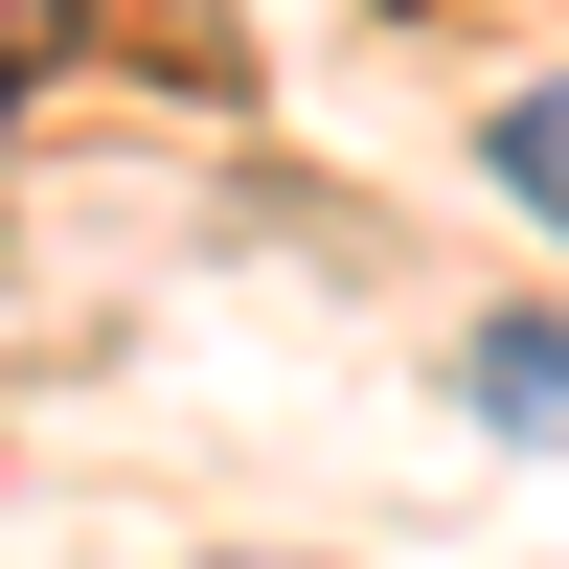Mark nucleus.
Returning a JSON list of instances; mask_svg holds the SVG:
<instances>
[{"mask_svg":"<svg viewBox=\"0 0 569 569\" xmlns=\"http://www.w3.org/2000/svg\"><path fill=\"white\" fill-rule=\"evenodd\" d=\"M479 160H501V206H525V228H569V69H547V91H501Z\"/></svg>","mask_w":569,"mask_h":569,"instance_id":"nucleus-1","label":"nucleus"},{"mask_svg":"<svg viewBox=\"0 0 569 569\" xmlns=\"http://www.w3.org/2000/svg\"><path fill=\"white\" fill-rule=\"evenodd\" d=\"M479 410H501V433H569V342H547V319H501V342H479Z\"/></svg>","mask_w":569,"mask_h":569,"instance_id":"nucleus-2","label":"nucleus"},{"mask_svg":"<svg viewBox=\"0 0 569 569\" xmlns=\"http://www.w3.org/2000/svg\"><path fill=\"white\" fill-rule=\"evenodd\" d=\"M0 114H23V23H0Z\"/></svg>","mask_w":569,"mask_h":569,"instance_id":"nucleus-3","label":"nucleus"}]
</instances>
